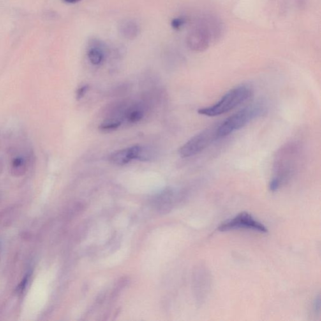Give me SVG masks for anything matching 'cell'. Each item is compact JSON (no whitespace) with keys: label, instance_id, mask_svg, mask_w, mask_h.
<instances>
[{"label":"cell","instance_id":"6da1fadb","mask_svg":"<svg viewBox=\"0 0 321 321\" xmlns=\"http://www.w3.org/2000/svg\"><path fill=\"white\" fill-rule=\"evenodd\" d=\"M304 155V145L298 140L290 141L277 150L272 163L270 190H278L295 176L303 164Z\"/></svg>","mask_w":321,"mask_h":321},{"label":"cell","instance_id":"7a4b0ae2","mask_svg":"<svg viewBox=\"0 0 321 321\" xmlns=\"http://www.w3.org/2000/svg\"><path fill=\"white\" fill-rule=\"evenodd\" d=\"M253 92L250 85H239L230 89L214 105L200 108L198 110V114L207 117H216L225 114L249 100Z\"/></svg>","mask_w":321,"mask_h":321},{"label":"cell","instance_id":"3957f363","mask_svg":"<svg viewBox=\"0 0 321 321\" xmlns=\"http://www.w3.org/2000/svg\"><path fill=\"white\" fill-rule=\"evenodd\" d=\"M266 111V106L262 103L253 104L242 108L218 124L217 134L219 140L244 128L253 120L263 116Z\"/></svg>","mask_w":321,"mask_h":321},{"label":"cell","instance_id":"277c9868","mask_svg":"<svg viewBox=\"0 0 321 321\" xmlns=\"http://www.w3.org/2000/svg\"><path fill=\"white\" fill-rule=\"evenodd\" d=\"M218 124H214L196 134L180 147L178 153L181 158H189L200 153L218 140L217 134Z\"/></svg>","mask_w":321,"mask_h":321},{"label":"cell","instance_id":"5b68a950","mask_svg":"<svg viewBox=\"0 0 321 321\" xmlns=\"http://www.w3.org/2000/svg\"><path fill=\"white\" fill-rule=\"evenodd\" d=\"M240 228L257 231L261 233L267 232V228L263 224L256 220L251 214L247 212H242L234 218L221 224L219 226L218 230L220 232H228Z\"/></svg>","mask_w":321,"mask_h":321},{"label":"cell","instance_id":"8992f818","mask_svg":"<svg viewBox=\"0 0 321 321\" xmlns=\"http://www.w3.org/2000/svg\"><path fill=\"white\" fill-rule=\"evenodd\" d=\"M212 34L205 25L196 28L189 34L187 37V45L191 50L202 52L210 45Z\"/></svg>","mask_w":321,"mask_h":321},{"label":"cell","instance_id":"52a82bcc","mask_svg":"<svg viewBox=\"0 0 321 321\" xmlns=\"http://www.w3.org/2000/svg\"><path fill=\"white\" fill-rule=\"evenodd\" d=\"M142 147L140 145L128 147L113 152L110 156V162L117 166H123L130 162L133 159L140 158Z\"/></svg>","mask_w":321,"mask_h":321},{"label":"cell","instance_id":"ba28073f","mask_svg":"<svg viewBox=\"0 0 321 321\" xmlns=\"http://www.w3.org/2000/svg\"><path fill=\"white\" fill-rule=\"evenodd\" d=\"M119 30L124 37L130 40L136 37L140 32L138 25L131 20L122 21L120 24Z\"/></svg>","mask_w":321,"mask_h":321},{"label":"cell","instance_id":"9c48e42d","mask_svg":"<svg viewBox=\"0 0 321 321\" xmlns=\"http://www.w3.org/2000/svg\"><path fill=\"white\" fill-rule=\"evenodd\" d=\"M173 194L172 191H167L158 196L155 201V207L158 211L162 214L169 212L173 206Z\"/></svg>","mask_w":321,"mask_h":321},{"label":"cell","instance_id":"30bf717a","mask_svg":"<svg viewBox=\"0 0 321 321\" xmlns=\"http://www.w3.org/2000/svg\"><path fill=\"white\" fill-rule=\"evenodd\" d=\"M11 174L14 176L20 177L24 175L27 168L26 159L24 157L18 156L13 159L11 164Z\"/></svg>","mask_w":321,"mask_h":321},{"label":"cell","instance_id":"8fae6325","mask_svg":"<svg viewBox=\"0 0 321 321\" xmlns=\"http://www.w3.org/2000/svg\"><path fill=\"white\" fill-rule=\"evenodd\" d=\"M88 58L90 62L95 66H98L103 62L104 54L100 48L94 47L90 49L88 52Z\"/></svg>","mask_w":321,"mask_h":321},{"label":"cell","instance_id":"7c38bea8","mask_svg":"<svg viewBox=\"0 0 321 321\" xmlns=\"http://www.w3.org/2000/svg\"><path fill=\"white\" fill-rule=\"evenodd\" d=\"M121 125V122L116 119H108L102 122L99 129L103 131H114L119 128Z\"/></svg>","mask_w":321,"mask_h":321},{"label":"cell","instance_id":"4fadbf2b","mask_svg":"<svg viewBox=\"0 0 321 321\" xmlns=\"http://www.w3.org/2000/svg\"><path fill=\"white\" fill-rule=\"evenodd\" d=\"M143 117V113L140 110H133L132 111L129 112L128 115H127V118H128L129 122H131V123H136V122L141 121Z\"/></svg>","mask_w":321,"mask_h":321},{"label":"cell","instance_id":"5bb4252c","mask_svg":"<svg viewBox=\"0 0 321 321\" xmlns=\"http://www.w3.org/2000/svg\"><path fill=\"white\" fill-rule=\"evenodd\" d=\"M88 89L89 86L87 85L80 87V88L77 90V93H76V98H77V100H80V99L84 98L85 94H86Z\"/></svg>","mask_w":321,"mask_h":321},{"label":"cell","instance_id":"9a60e30c","mask_svg":"<svg viewBox=\"0 0 321 321\" xmlns=\"http://www.w3.org/2000/svg\"><path fill=\"white\" fill-rule=\"evenodd\" d=\"M184 24V20L182 18H175L172 22V25L175 29H179L180 27L183 26Z\"/></svg>","mask_w":321,"mask_h":321},{"label":"cell","instance_id":"2e32d148","mask_svg":"<svg viewBox=\"0 0 321 321\" xmlns=\"http://www.w3.org/2000/svg\"><path fill=\"white\" fill-rule=\"evenodd\" d=\"M4 168V162L3 159L0 158V174L3 172Z\"/></svg>","mask_w":321,"mask_h":321},{"label":"cell","instance_id":"e0dca14e","mask_svg":"<svg viewBox=\"0 0 321 321\" xmlns=\"http://www.w3.org/2000/svg\"><path fill=\"white\" fill-rule=\"evenodd\" d=\"M64 1L68 3H76L78 1H81V0H64Z\"/></svg>","mask_w":321,"mask_h":321}]
</instances>
